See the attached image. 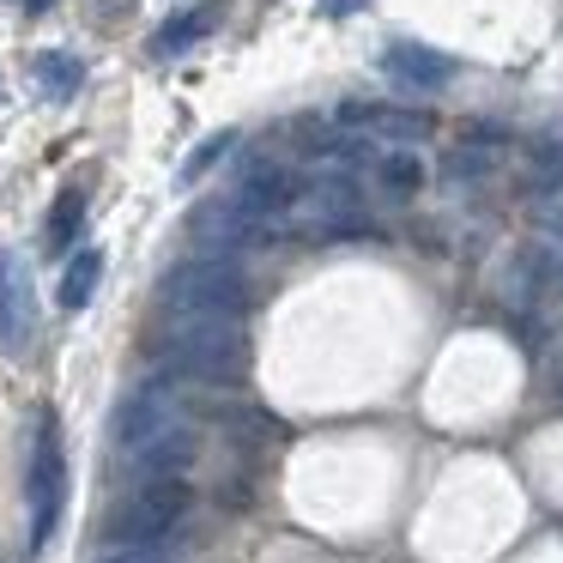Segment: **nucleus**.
Instances as JSON below:
<instances>
[{
	"label": "nucleus",
	"instance_id": "nucleus-1",
	"mask_svg": "<svg viewBox=\"0 0 563 563\" xmlns=\"http://www.w3.org/2000/svg\"><path fill=\"white\" fill-rule=\"evenodd\" d=\"M158 303L170 328H183V321H236L249 309V279L224 255H188L183 267L164 273Z\"/></svg>",
	"mask_w": 563,
	"mask_h": 563
},
{
	"label": "nucleus",
	"instance_id": "nucleus-2",
	"mask_svg": "<svg viewBox=\"0 0 563 563\" xmlns=\"http://www.w3.org/2000/svg\"><path fill=\"white\" fill-rule=\"evenodd\" d=\"M164 364H170V376L188 382H236L249 369L243 321H183L164 340Z\"/></svg>",
	"mask_w": 563,
	"mask_h": 563
},
{
	"label": "nucleus",
	"instance_id": "nucleus-3",
	"mask_svg": "<svg viewBox=\"0 0 563 563\" xmlns=\"http://www.w3.org/2000/svg\"><path fill=\"white\" fill-rule=\"evenodd\" d=\"M188 503H195L188 478H146V485H140L134 497L110 515L103 539H110V551H122V545H164V539L183 527Z\"/></svg>",
	"mask_w": 563,
	"mask_h": 563
},
{
	"label": "nucleus",
	"instance_id": "nucleus-4",
	"mask_svg": "<svg viewBox=\"0 0 563 563\" xmlns=\"http://www.w3.org/2000/svg\"><path fill=\"white\" fill-rule=\"evenodd\" d=\"M31 551H43L62 527L67 509V449H62V424L55 412L37 418V442H31Z\"/></svg>",
	"mask_w": 563,
	"mask_h": 563
},
{
	"label": "nucleus",
	"instance_id": "nucleus-5",
	"mask_svg": "<svg viewBox=\"0 0 563 563\" xmlns=\"http://www.w3.org/2000/svg\"><path fill=\"white\" fill-rule=\"evenodd\" d=\"M176 424H183V406H176L170 382H140V388L115 406V424H110L115 454H122V461H134L146 442H158L164 430H176Z\"/></svg>",
	"mask_w": 563,
	"mask_h": 563
},
{
	"label": "nucleus",
	"instance_id": "nucleus-6",
	"mask_svg": "<svg viewBox=\"0 0 563 563\" xmlns=\"http://www.w3.org/2000/svg\"><path fill=\"white\" fill-rule=\"evenodd\" d=\"M333 122L352 128V134H369V146H424L437 134L430 110H394V103H364V98H345L333 110Z\"/></svg>",
	"mask_w": 563,
	"mask_h": 563
},
{
	"label": "nucleus",
	"instance_id": "nucleus-7",
	"mask_svg": "<svg viewBox=\"0 0 563 563\" xmlns=\"http://www.w3.org/2000/svg\"><path fill=\"white\" fill-rule=\"evenodd\" d=\"M231 200H236V212H243V219L255 224V236H261V231H273L285 212H297V200H303V195H297V176L285 170V164H255Z\"/></svg>",
	"mask_w": 563,
	"mask_h": 563
},
{
	"label": "nucleus",
	"instance_id": "nucleus-8",
	"mask_svg": "<svg viewBox=\"0 0 563 563\" xmlns=\"http://www.w3.org/2000/svg\"><path fill=\"white\" fill-rule=\"evenodd\" d=\"M37 333V303H31V273L13 249H0V352H25Z\"/></svg>",
	"mask_w": 563,
	"mask_h": 563
},
{
	"label": "nucleus",
	"instance_id": "nucleus-9",
	"mask_svg": "<svg viewBox=\"0 0 563 563\" xmlns=\"http://www.w3.org/2000/svg\"><path fill=\"white\" fill-rule=\"evenodd\" d=\"M364 176L382 188V195H418L430 170H424V158H418L412 146H369Z\"/></svg>",
	"mask_w": 563,
	"mask_h": 563
},
{
	"label": "nucleus",
	"instance_id": "nucleus-10",
	"mask_svg": "<svg viewBox=\"0 0 563 563\" xmlns=\"http://www.w3.org/2000/svg\"><path fill=\"white\" fill-rule=\"evenodd\" d=\"M388 74L400 79V86H412V91H442L454 79V62H449V55H437V49H418V43H394V49H388Z\"/></svg>",
	"mask_w": 563,
	"mask_h": 563
},
{
	"label": "nucleus",
	"instance_id": "nucleus-11",
	"mask_svg": "<svg viewBox=\"0 0 563 563\" xmlns=\"http://www.w3.org/2000/svg\"><path fill=\"white\" fill-rule=\"evenodd\" d=\"M98 279H103V255H98V249L67 255V267H62V309H86L91 291H98Z\"/></svg>",
	"mask_w": 563,
	"mask_h": 563
},
{
	"label": "nucleus",
	"instance_id": "nucleus-12",
	"mask_svg": "<svg viewBox=\"0 0 563 563\" xmlns=\"http://www.w3.org/2000/svg\"><path fill=\"white\" fill-rule=\"evenodd\" d=\"M212 19H219V7H212V0H207V7H188L183 19H170V25L152 37V55H183L188 43H200L212 31Z\"/></svg>",
	"mask_w": 563,
	"mask_h": 563
},
{
	"label": "nucleus",
	"instance_id": "nucleus-13",
	"mask_svg": "<svg viewBox=\"0 0 563 563\" xmlns=\"http://www.w3.org/2000/svg\"><path fill=\"white\" fill-rule=\"evenodd\" d=\"M37 86L49 91V98H74L79 86H86V67H79V55H62V49H49L37 62Z\"/></svg>",
	"mask_w": 563,
	"mask_h": 563
},
{
	"label": "nucleus",
	"instance_id": "nucleus-14",
	"mask_svg": "<svg viewBox=\"0 0 563 563\" xmlns=\"http://www.w3.org/2000/svg\"><path fill=\"white\" fill-rule=\"evenodd\" d=\"M79 224H86V195L67 188V195L55 200V212H49V249H55V255L79 243Z\"/></svg>",
	"mask_w": 563,
	"mask_h": 563
},
{
	"label": "nucleus",
	"instance_id": "nucleus-15",
	"mask_svg": "<svg viewBox=\"0 0 563 563\" xmlns=\"http://www.w3.org/2000/svg\"><path fill=\"white\" fill-rule=\"evenodd\" d=\"M527 170L539 188H563V134H539L527 146Z\"/></svg>",
	"mask_w": 563,
	"mask_h": 563
},
{
	"label": "nucleus",
	"instance_id": "nucleus-16",
	"mask_svg": "<svg viewBox=\"0 0 563 563\" xmlns=\"http://www.w3.org/2000/svg\"><path fill=\"white\" fill-rule=\"evenodd\" d=\"M490 164H497V152H485V146H461V152H454V176H485Z\"/></svg>",
	"mask_w": 563,
	"mask_h": 563
},
{
	"label": "nucleus",
	"instance_id": "nucleus-17",
	"mask_svg": "<svg viewBox=\"0 0 563 563\" xmlns=\"http://www.w3.org/2000/svg\"><path fill=\"white\" fill-rule=\"evenodd\" d=\"M224 146H231V134H224V140H207V146H200V152H195V164H188V176H200V170H207V164H212V158H219V152H224Z\"/></svg>",
	"mask_w": 563,
	"mask_h": 563
},
{
	"label": "nucleus",
	"instance_id": "nucleus-18",
	"mask_svg": "<svg viewBox=\"0 0 563 563\" xmlns=\"http://www.w3.org/2000/svg\"><path fill=\"white\" fill-rule=\"evenodd\" d=\"M25 7H31V13H49V7H55V0H25Z\"/></svg>",
	"mask_w": 563,
	"mask_h": 563
},
{
	"label": "nucleus",
	"instance_id": "nucleus-19",
	"mask_svg": "<svg viewBox=\"0 0 563 563\" xmlns=\"http://www.w3.org/2000/svg\"><path fill=\"white\" fill-rule=\"evenodd\" d=\"M558 273H563V261H558Z\"/></svg>",
	"mask_w": 563,
	"mask_h": 563
}]
</instances>
